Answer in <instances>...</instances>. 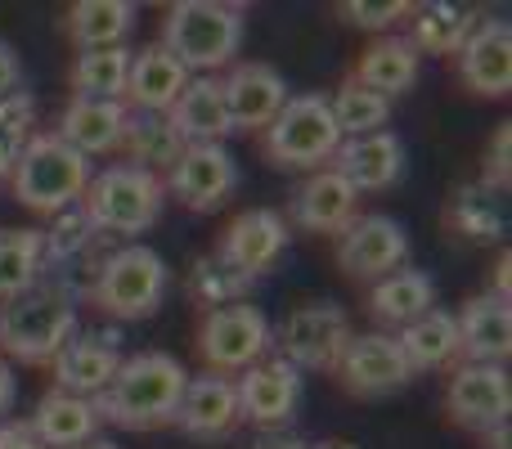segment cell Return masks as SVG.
<instances>
[{"label":"cell","mask_w":512,"mask_h":449,"mask_svg":"<svg viewBox=\"0 0 512 449\" xmlns=\"http://www.w3.org/2000/svg\"><path fill=\"white\" fill-rule=\"evenodd\" d=\"M99 409L86 396H68V391H50L41 396L36 414L27 418V427L36 432V441L45 449H81L90 441H99Z\"/></svg>","instance_id":"26"},{"label":"cell","mask_w":512,"mask_h":449,"mask_svg":"<svg viewBox=\"0 0 512 449\" xmlns=\"http://www.w3.org/2000/svg\"><path fill=\"white\" fill-rule=\"evenodd\" d=\"M167 122L176 126V135L185 144H225V135H234L216 77H189V86L171 104Z\"/></svg>","instance_id":"27"},{"label":"cell","mask_w":512,"mask_h":449,"mask_svg":"<svg viewBox=\"0 0 512 449\" xmlns=\"http://www.w3.org/2000/svg\"><path fill=\"white\" fill-rule=\"evenodd\" d=\"M126 122H131V108L122 99H68L54 135L68 149H77L81 158H99V153L122 149Z\"/></svg>","instance_id":"23"},{"label":"cell","mask_w":512,"mask_h":449,"mask_svg":"<svg viewBox=\"0 0 512 449\" xmlns=\"http://www.w3.org/2000/svg\"><path fill=\"white\" fill-rule=\"evenodd\" d=\"M189 86V72L162 50L158 41L131 54V77H126V108L131 113H171L180 90Z\"/></svg>","instance_id":"25"},{"label":"cell","mask_w":512,"mask_h":449,"mask_svg":"<svg viewBox=\"0 0 512 449\" xmlns=\"http://www.w3.org/2000/svg\"><path fill=\"white\" fill-rule=\"evenodd\" d=\"M270 351H274V324L252 301L207 310L203 324H198V355H203L207 373L239 378L252 364L270 360Z\"/></svg>","instance_id":"8"},{"label":"cell","mask_w":512,"mask_h":449,"mask_svg":"<svg viewBox=\"0 0 512 449\" xmlns=\"http://www.w3.org/2000/svg\"><path fill=\"white\" fill-rule=\"evenodd\" d=\"M0 449H45V445L36 441V432L23 418H9V423H0Z\"/></svg>","instance_id":"43"},{"label":"cell","mask_w":512,"mask_h":449,"mask_svg":"<svg viewBox=\"0 0 512 449\" xmlns=\"http://www.w3.org/2000/svg\"><path fill=\"white\" fill-rule=\"evenodd\" d=\"M418 72H423V59H418V50L405 41V32H387V36H373L360 50L351 77L360 81V86H369L373 95L400 99L418 86Z\"/></svg>","instance_id":"24"},{"label":"cell","mask_w":512,"mask_h":449,"mask_svg":"<svg viewBox=\"0 0 512 449\" xmlns=\"http://www.w3.org/2000/svg\"><path fill=\"white\" fill-rule=\"evenodd\" d=\"M351 315H346L337 301H301V306L288 310V319L274 333V351L279 360H288L297 373H333L342 346L351 342Z\"/></svg>","instance_id":"9"},{"label":"cell","mask_w":512,"mask_h":449,"mask_svg":"<svg viewBox=\"0 0 512 449\" xmlns=\"http://www.w3.org/2000/svg\"><path fill=\"white\" fill-rule=\"evenodd\" d=\"M252 449H310L301 436H292V432H256V441Z\"/></svg>","instance_id":"46"},{"label":"cell","mask_w":512,"mask_h":449,"mask_svg":"<svg viewBox=\"0 0 512 449\" xmlns=\"http://www.w3.org/2000/svg\"><path fill=\"white\" fill-rule=\"evenodd\" d=\"M512 414L508 369L499 364H459L445 382V418L472 436H486L504 427Z\"/></svg>","instance_id":"12"},{"label":"cell","mask_w":512,"mask_h":449,"mask_svg":"<svg viewBox=\"0 0 512 449\" xmlns=\"http://www.w3.org/2000/svg\"><path fill=\"white\" fill-rule=\"evenodd\" d=\"M122 149L131 158V167L153 171V176H167L171 162L185 153V140L176 135V126L167 122V113H131L122 135Z\"/></svg>","instance_id":"34"},{"label":"cell","mask_w":512,"mask_h":449,"mask_svg":"<svg viewBox=\"0 0 512 449\" xmlns=\"http://www.w3.org/2000/svg\"><path fill=\"white\" fill-rule=\"evenodd\" d=\"M122 360H126L122 337L99 333V328H77V333L59 346V355L50 360L54 391L99 400L108 391V382H113V373L122 369Z\"/></svg>","instance_id":"18"},{"label":"cell","mask_w":512,"mask_h":449,"mask_svg":"<svg viewBox=\"0 0 512 449\" xmlns=\"http://www.w3.org/2000/svg\"><path fill=\"white\" fill-rule=\"evenodd\" d=\"M18 400V382H14V369H9V360L0 355V423H5V414L14 409Z\"/></svg>","instance_id":"44"},{"label":"cell","mask_w":512,"mask_h":449,"mask_svg":"<svg viewBox=\"0 0 512 449\" xmlns=\"http://www.w3.org/2000/svg\"><path fill=\"white\" fill-rule=\"evenodd\" d=\"M256 283L248 274H239L234 265H225L216 252L198 256L194 265H189V301H194L198 310H221V306H239V301H248V292Z\"/></svg>","instance_id":"37"},{"label":"cell","mask_w":512,"mask_h":449,"mask_svg":"<svg viewBox=\"0 0 512 449\" xmlns=\"http://www.w3.org/2000/svg\"><path fill=\"white\" fill-rule=\"evenodd\" d=\"M481 441H486V449H508V423L495 427V432H486Z\"/></svg>","instance_id":"48"},{"label":"cell","mask_w":512,"mask_h":449,"mask_svg":"<svg viewBox=\"0 0 512 449\" xmlns=\"http://www.w3.org/2000/svg\"><path fill=\"white\" fill-rule=\"evenodd\" d=\"M288 243H292V225L283 221V212H274V207H248V212H239L221 229L212 252L256 283L261 274H270L279 265Z\"/></svg>","instance_id":"16"},{"label":"cell","mask_w":512,"mask_h":449,"mask_svg":"<svg viewBox=\"0 0 512 449\" xmlns=\"http://www.w3.org/2000/svg\"><path fill=\"white\" fill-rule=\"evenodd\" d=\"M135 18L140 9L131 0H77L68 5V41L81 50H113V45H126V36L135 32Z\"/></svg>","instance_id":"30"},{"label":"cell","mask_w":512,"mask_h":449,"mask_svg":"<svg viewBox=\"0 0 512 449\" xmlns=\"http://www.w3.org/2000/svg\"><path fill=\"white\" fill-rule=\"evenodd\" d=\"M234 387H239L243 423H252L256 432H288V427L297 423L301 396H306V378H301L288 360L270 355V360L252 364L248 373H239Z\"/></svg>","instance_id":"13"},{"label":"cell","mask_w":512,"mask_h":449,"mask_svg":"<svg viewBox=\"0 0 512 449\" xmlns=\"http://www.w3.org/2000/svg\"><path fill=\"white\" fill-rule=\"evenodd\" d=\"M400 355L409 360L414 373H432V369H454L459 364V324H454L450 310L432 306L423 319L400 328L396 337Z\"/></svg>","instance_id":"31"},{"label":"cell","mask_w":512,"mask_h":449,"mask_svg":"<svg viewBox=\"0 0 512 449\" xmlns=\"http://www.w3.org/2000/svg\"><path fill=\"white\" fill-rule=\"evenodd\" d=\"M409 256V229L387 212L355 216L351 225L337 234V270L346 279L378 283L382 274L400 270Z\"/></svg>","instance_id":"14"},{"label":"cell","mask_w":512,"mask_h":449,"mask_svg":"<svg viewBox=\"0 0 512 449\" xmlns=\"http://www.w3.org/2000/svg\"><path fill=\"white\" fill-rule=\"evenodd\" d=\"M0 135L9 144H18V149L36 135V99L27 90H14V95L0 99Z\"/></svg>","instance_id":"41"},{"label":"cell","mask_w":512,"mask_h":449,"mask_svg":"<svg viewBox=\"0 0 512 449\" xmlns=\"http://www.w3.org/2000/svg\"><path fill=\"white\" fill-rule=\"evenodd\" d=\"M95 225L86 221L81 207H68L63 216H54V229L45 234V265H68L72 256H81L90 243H95Z\"/></svg>","instance_id":"38"},{"label":"cell","mask_w":512,"mask_h":449,"mask_svg":"<svg viewBox=\"0 0 512 449\" xmlns=\"http://www.w3.org/2000/svg\"><path fill=\"white\" fill-rule=\"evenodd\" d=\"M171 288V270L153 247L122 243L99 261L95 279H90V306L99 315L117 319V324H144L162 310Z\"/></svg>","instance_id":"5"},{"label":"cell","mask_w":512,"mask_h":449,"mask_svg":"<svg viewBox=\"0 0 512 449\" xmlns=\"http://www.w3.org/2000/svg\"><path fill=\"white\" fill-rule=\"evenodd\" d=\"M337 144H342V135L333 126V113H328V95H319V90L292 95L279 108V117L261 131L265 162L279 171H306V176L333 162Z\"/></svg>","instance_id":"7"},{"label":"cell","mask_w":512,"mask_h":449,"mask_svg":"<svg viewBox=\"0 0 512 449\" xmlns=\"http://www.w3.org/2000/svg\"><path fill=\"white\" fill-rule=\"evenodd\" d=\"M355 216H360V194L333 167H324V171H310L306 185L292 194L283 221L306 229V234H342Z\"/></svg>","instance_id":"21"},{"label":"cell","mask_w":512,"mask_h":449,"mask_svg":"<svg viewBox=\"0 0 512 449\" xmlns=\"http://www.w3.org/2000/svg\"><path fill=\"white\" fill-rule=\"evenodd\" d=\"M310 449H360V445H351V441H315Z\"/></svg>","instance_id":"49"},{"label":"cell","mask_w":512,"mask_h":449,"mask_svg":"<svg viewBox=\"0 0 512 449\" xmlns=\"http://www.w3.org/2000/svg\"><path fill=\"white\" fill-rule=\"evenodd\" d=\"M14 162H18V144H9L5 135H0V180L14 176Z\"/></svg>","instance_id":"47"},{"label":"cell","mask_w":512,"mask_h":449,"mask_svg":"<svg viewBox=\"0 0 512 449\" xmlns=\"http://www.w3.org/2000/svg\"><path fill=\"white\" fill-rule=\"evenodd\" d=\"M328 113H333V126L342 140H360V135L387 131L391 122V99L373 95L369 86H360L355 77H342V86L328 95Z\"/></svg>","instance_id":"36"},{"label":"cell","mask_w":512,"mask_h":449,"mask_svg":"<svg viewBox=\"0 0 512 449\" xmlns=\"http://www.w3.org/2000/svg\"><path fill=\"white\" fill-rule=\"evenodd\" d=\"M454 77L472 99H499L512 95V23L499 14L477 18L472 36L463 41V50L454 54Z\"/></svg>","instance_id":"15"},{"label":"cell","mask_w":512,"mask_h":449,"mask_svg":"<svg viewBox=\"0 0 512 449\" xmlns=\"http://www.w3.org/2000/svg\"><path fill=\"white\" fill-rule=\"evenodd\" d=\"M81 212L95 225L99 238H135L144 229H153L162 221V207H167V189L162 176L140 171L131 162H113V167L95 171L81 194Z\"/></svg>","instance_id":"6"},{"label":"cell","mask_w":512,"mask_h":449,"mask_svg":"<svg viewBox=\"0 0 512 449\" xmlns=\"http://www.w3.org/2000/svg\"><path fill=\"white\" fill-rule=\"evenodd\" d=\"M81 449H117L113 441H90V445H81Z\"/></svg>","instance_id":"50"},{"label":"cell","mask_w":512,"mask_h":449,"mask_svg":"<svg viewBox=\"0 0 512 449\" xmlns=\"http://www.w3.org/2000/svg\"><path fill=\"white\" fill-rule=\"evenodd\" d=\"M185 364L167 351H140L126 355L122 369L113 373L108 391L95 400L99 418L122 432H153V427L176 423L180 396H185Z\"/></svg>","instance_id":"1"},{"label":"cell","mask_w":512,"mask_h":449,"mask_svg":"<svg viewBox=\"0 0 512 449\" xmlns=\"http://www.w3.org/2000/svg\"><path fill=\"white\" fill-rule=\"evenodd\" d=\"M454 324H459V360L463 364H499V369H504L512 355L508 301L490 297V292H477V297L463 301Z\"/></svg>","instance_id":"22"},{"label":"cell","mask_w":512,"mask_h":449,"mask_svg":"<svg viewBox=\"0 0 512 449\" xmlns=\"http://www.w3.org/2000/svg\"><path fill=\"white\" fill-rule=\"evenodd\" d=\"M162 189L185 212L216 216L239 189V158L225 144H185V153L162 176Z\"/></svg>","instance_id":"10"},{"label":"cell","mask_w":512,"mask_h":449,"mask_svg":"<svg viewBox=\"0 0 512 449\" xmlns=\"http://www.w3.org/2000/svg\"><path fill=\"white\" fill-rule=\"evenodd\" d=\"M90 176H95V162L81 158L77 149H68L54 131H36L32 140L18 149L9 189H14V198L27 212L54 221V216H63L68 207L81 203Z\"/></svg>","instance_id":"4"},{"label":"cell","mask_w":512,"mask_h":449,"mask_svg":"<svg viewBox=\"0 0 512 449\" xmlns=\"http://www.w3.org/2000/svg\"><path fill=\"white\" fill-rule=\"evenodd\" d=\"M445 229L459 234L463 243H499L508 229V216H504V198L490 194L486 185H459L445 203Z\"/></svg>","instance_id":"32"},{"label":"cell","mask_w":512,"mask_h":449,"mask_svg":"<svg viewBox=\"0 0 512 449\" xmlns=\"http://www.w3.org/2000/svg\"><path fill=\"white\" fill-rule=\"evenodd\" d=\"M409 0H387V5H369V0H337L333 14L342 18L346 27H355V32H373V36H387L396 23H405L409 18Z\"/></svg>","instance_id":"39"},{"label":"cell","mask_w":512,"mask_h":449,"mask_svg":"<svg viewBox=\"0 0 512 449\" xmlns=\"http://www.w3.org/2000/svg\"><path fill=\"white\" fill-rule=\"evenodd\" d=\"M14 90H23V59L9 41H0V99L14 95Z\"/></svg>","instance_id":"42"},{"label":"cell","mask_w":512,"mask_h":449,"mask_svg":"<svg viewBox=\"0 0 512 449\" xmlns=\"http://www.w3.org/2000/svg\"><path fill=\"white\" fill-rule=\"evenodd\" d=\"M436 306V283L427 270H400L382 274L378 283H369V315L387 328H405L414 319H423Z\"/></svg>","instance_id":"28"},{"label":"cell","mask_w":512,"mask_h":449,"mask_svg":"<svg viewBox=\"0 0 512 449\" xmlns=\"http://www.w3.org/2000/svg\"><path fill=\"white\" fill-rule=\"evenodd\" d=\"M328 167L355 194H387L405 176V140L396 131H373V135H360V140H342Z\"/></svg>","instance_id":"20"},{"label":"cell","mask_w":512,"mask_h":449,"mask_svg":"<svg viewBox=\"0 0 512 449\" xmlns=\"http://www.w3.org/2000/svg\"><path fill=\"white\" fill-rule=\"evenodd\" d=\"M508 270H512V252H508V247H499V261H495V288H490V297H499V301H512V283H508Z\"/></svg>","instance_id":"45"},{"label":"cell","mask_w":512,"mask_h":449,"mask_svg":"<svg viewBox=\"0 0 512 449\" xmlns=\"http://www.w3.org/2000/svg\"><path fill=\"white\" fill-rule=\"evenodd\" d=\"M45 270V229H0V306L23 297Z\"/></svg>","instance_id":"35"},{"label":"cell","mask_w":512,"mask_h":449,"mask_svg":"<svg viewBox=\"0 0 512 449\" xmlns=\"http://www.w3.org/2000/svg\"><path fill=\"white\" fill-rule=\"evenodd\" d=\"M171 427H180L189 441H230L243 427L234 378H221V373H198V378H189Z\"/></svg>","instance_id":"19"},{"label":"cell","mask_w":512,"mask_h":449,"mask_svg":"<svg viewBox=\"0 0 512 449\" xmlns=\"http://www.w3.org/2000/svg\"><path fill=\"white\" fill-rule=\"evenodd\" d=\"M131 45L113 50H81L68 68L72 99H122L126 104V77H131Z\"/></svg>","instance_id":"33"},{"label":"cell","mask_w":512,"mask_h":449,"mask_svg":"<svg viewBox=\"0 0 512 449\" xmlns=\"http://www.w3.org/2000/svg\"><path fill=\"white\" fill-rule=\"evenodd\" d=\"M333 378L355 400H387L414 382V369L391 333H351L333 364Z\"/></svg>","instance_id":"11"},{"label":"cell","mask_w":512,"mask_h":449,"mask_svg":"<svg viewBox=\"0 0 512 449\" xmlns=\"http://www.w3.org/2000/svg\"><path fill=\"white\" fill-rule=\"evenodd\" d=\"M216 81H221V99H225V113H230V131L261 135L265 126L279 117V108L292 99L283 72L274 68V63H261V59L230 63V72Z\"/></svg>","instance_id":"17"},{"label":"cell","mask_w":512,"mask_h":449,"mask_svg":"<svg viewBox=\"0 0 512 449\" xmlns=\"http://www.w3.org/2000/svg\"><path fill=\"white\" fill-rule=\"evenodd\" d=\"M477 185H486L490 194H499V198L508 194V185H512V122L495 126V135H490V144H486V158H481Z\"/></svg>","instance_id":"40"},{"label":"cell","mask_w":512,"mask_h":449,"mask_svg":"<svg viewBox=\"0 0 512 449\" xmlns=\"http://www.w3.org/2000/svg\"><path fill=\"white\" fill-rule=\"evenodd\" d=\"M243 36H248V5H234V0H176L162 14L158 45L189 77H212L216 68L239 63Z\"/></svg>","instance_id":"2"},{"label":"cell","mask_w":512,"mask_h":449,"mask_svg":"<svg viewBox=\"0 0 512 449\" xmlns=\"http://www.w3.org/2000/svg\"><path fill=\"white\" fill-rule=\"evenodd\" d=\"M77 333V292L63 279H36L23 297L0 306V355L18 364H50Z\"/></svg>","instance_id":"3"},{"label":"cell","mask_w":512,"mask_h":449,"mask_svg":"<svg viewBox=\"0 0 512 449\" xmlns=\"http://www.w3.org/2000/svg\"><path fill=\"white\" fill-rule=\"evenodd\" d=\"M477 27V9L468 5H450V0H432V5H414L409 9V32L405 41L423 54H441V59H454L463 50V41Z\"/></svg>","instance_id":"29"}]
</instances>
